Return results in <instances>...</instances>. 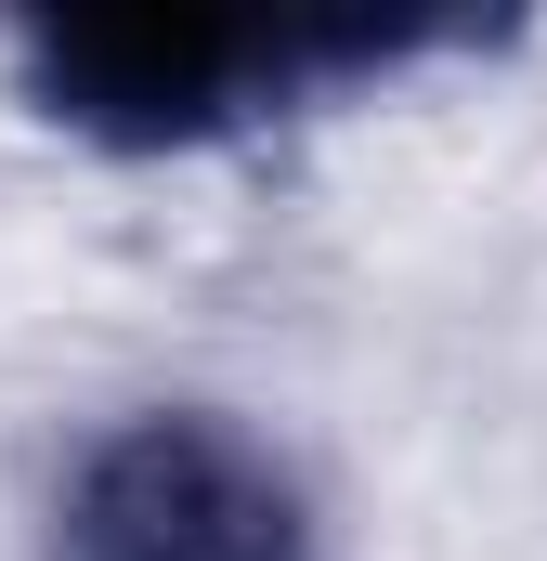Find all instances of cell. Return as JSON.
<instances>
[{"mask_svg":"<svg viewBox=\"0 0 547 561\" xmlns=\"http://www.w3.org/2000/svg\"><path fill=\"white\" fill-rule=\"evenodd\" d=\"M456 13H53L13 39V79L53 131L105 157H196L261 118L392 92L430 53H469Z\"/></svg>","mask_w":547,"mask_h":561,"instance_id":"cell-1","label":"cell"},{"mask_svg":"<svg viewBox=\"0 0 547 561\" xmlns=\"http://www.w3.org/2000/svg\"><path fill=\"white\" fill-rule=\"evenodd\" d=\"M39 561H326V536L261 431L209 405H143L66 470Z\"/></svg>","mask_w":547,"mask_h":561,"instance_id":"cell-2","label":"cell"}]
</instances>
